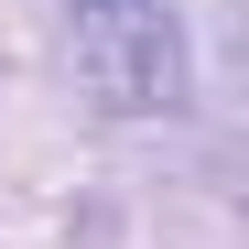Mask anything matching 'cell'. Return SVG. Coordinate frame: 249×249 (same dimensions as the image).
<instances>
[{
    "instance_id": "6da1fadb",
    "label": "cell",
    "mask_w": 249,
    "mask_h": 249,
    "mask_svg": "<svg viewBox=\"0 0 249 249\" xmlns=\"http://www.w3.org/2000/svg\"><path fill=\"white\" fill-rule=\"evenodd\" d=\"M76 76L108 119H174L184 108V33L174 0H65Z\"/></svg>"
}]
</instances>
